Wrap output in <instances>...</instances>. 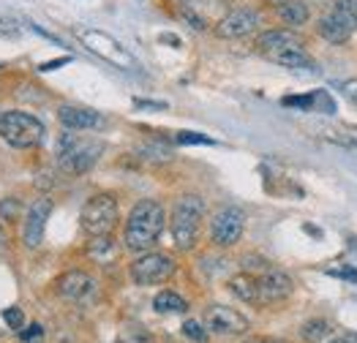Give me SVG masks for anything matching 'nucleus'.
I'll return each mask as SVG.
<instances>
[{
  "instance_id": "obj_1",
  "label": "nucleus",
  "mask_w": 357,
  "mask_h": 343,
  "mask_svg": "<svg viewBox=\"0 0 357 343\" xmlns=\"http://www.w3.org/2000/svg\"><path fill=\"white\" fill-rule=\"evenodd\" d=\"M164 224H167V210L164 204L155 199H142L137 201L128 213V221H126V229H123V243L128 251L134 254H145L150 251L161 231H164Z\"/></svg>"
},
{
  "instance_id": "obj_2",
  "label": "nucleus",
  "mask_w": 357,
  "mask_h": 343,
  "mask_svg": "<svg viewBox=\"0 0 357 343\" xmlns=\"http://www.w3.org/2000/svg\"><path fill=\"white\" fill-rule=\"evenodd\" d=\"M205 218V201L194 194H185L172 207V240L180 251H191L197 245L199 227Z\"/></svg>"
},
{
  "instance_id": "obj_3",
  "label": "nucleus",
  "mask_w": 357,
  "mask_h": 343,
  "mask_svg": "<svg viewBox=\"0 0 357 343\" xmlns=\"http://www.w3.org/2000/svg\"><path fill=\"white\" fill-rule=\"evenodd\" d=\"M104 144L93 139H77L74 134H63L58 139V167L68 174H85L101 158Z\"/></svg>"
},
{
  "instance_id": "obj_4",
  "label": "nucleus",
  "mask_w": 357,
  "mask_h": 343,
  "mask_svg": "<svg viewBox=\"0 0 357 343\" xmlns=\"http://www.w3.org/2000/svg\"><path fill=\"white\" fill-rule=\"evenodd\" d=\"M0 139L8 142L11 147L28 150L44 139V123L28 112H3L0 114Z\"/></svg>"
},
{
  "instance_id": "obj_5",
  "label": "nucleus",
  "mask_w": 357,
  "mask_h": 343,
  "mask_svg": "<svg viewBox=\"0 0 357 343\" xmlns=\"http://www.w3.org/2000/svg\"><path fill=\"white\" fill-rule=\"evenodd\" d=\"M120 210L115 197L109 194H96L85 201L82 213H79V227L90 237H98V234H109L112 229L118 227Z\"/></svg>"
},
{
  "instance_id": "obj_6",
  "label": "nucleus",
  "mask_w": 357,
  "mask_h": 343,
  "mask_svg": "<svg viewBox=\"0 0 357 343\" xmlns=\"http://www.w3.org/2000/svg\"><path fill=\"white\" fill-rule=\"evenodd\" d=\"M79 38H82V44L88 47L93 55L104 57L107 63H112L118 68H126V71L137 68V60L131 57V52L120 44L118 38H112L109 33H104V30H82Z\"/></svg>"
},
{
  "instance_id": "obj_7",
  "label": "nucleus",
  "mask_w": 357,
  "mask_h": 343,
  "mask_svg": "<svg viewBox=\"0 0 357 343\" xmlns=\"http://www.w3.org/2000/svg\"><path fill=\"white\" fill-rule=\"evenodd\" d=\"M317 30H319L322 38H328L333 44L349 41V36L357 30V22L352 17V11H349V6H347V0H333L330 3V8L319 17Z\"/></svg>"
},
{
  "instance_id": "obj_8",
  "label": "nucleus",
  "mask_w": 357,
  "mask_h": 343,
  "mask_svg": "<svg viewBox=\"0 0 357 343\" xmlns=\"http://www.w3.org/2000/svg\"><path fill=\"white\" fill-rule=\"evenodd\" d=\"M175 275V259L167 254H142L131 264V281L137 286L164 284Z\"/></svg>"
},
{
  "instance_id": "obj_9",
  "label": "nucleus",
  "mask_w": 357,
  "mask_h": 343,
  "mask_svg": "<svg viewBox=\"0 0 357 343\" xmlns=\"http://www.w3.org/2000/svg\"><path fill=\"white\" fill-rule=\"evenodd\" d=\"M243 229H245V213L240 207H235V204H229V207H221L213 215V221H210V237H213L215 245L229 248V245H235L240 237H243Z\"/></svg>"
},
{
  "instance_id": "obj_10",
  "label": "nucleus",
  "mask_w": 357,
  "mask_h": 343,
  "mask_svg": "<svg viewBox=\"0 0 357 343\" xmlns=\"http://www.w3.org/2000/svg\"><path fill=\"white\" fill-rule=\"evenodd\" d=\"M205 327H208V333H215V335H245L248 333V319L238 314L235 308L213 305L205 314Z\"/></svg>"
},
{
  "instance_id": "obj_11",
  "label": "nucleus",
  "mask_w": 357,
  "mask_h": 343,
  "mask_svg": "<svg viewBox=\"0 0 357 343\" xmlns=\"http://www.w3.org/2000/svg\"><path fill=\"white\" fill-rule=\"evenodd\" d=\"M50 215H52V201L44 199V197L36 199L28 207V213H25V224H22V243H25V248H38V245H41Z\"/></svg>"
},
{
  "instance_id": "obj_12",
  "label": "nucleus",
  "mask_w": 357,
  "mask_h": 343,
  "mask_svg": "<svg viewBox=\"0 0 357 343\" xmlns=\"http://www.w3.org/2000/svg\"><path fill=\"white\" fill-rule=\"evenodd\" d=\"M292 278L281 270H265L259 278H257V303L259 305H270V303H281L292 294Z\"/></svg>"
},
{
  "instance_id": "obj_13",
  "label": "nucleus",
  "mask_w": 357,
  "mask_h": 343,
  "mask_svg": "<svg viewBox=\"0 0 357 343\" xmlns=\"http://www.w3.org/2000/svg\"><path fill=\"white\" fill-rule=\"evenodd\" d=\"M259 25V14L251 8H232L215 22V36L218 38H243Z\"/></svg>"
},
{
  "instance_id": "obj_14",
  "label": "nucleus",
  "mask_w": 357,
  "mask_h": 343,
  "mask_svg": "<svg viewBox=\"0 0 357 343\" xmlns=\"http://www.w3.org/2000/svg\"><path fill=\"white\" fill-rule=\"evenodd\" d=\"M93 278H90L85 270H68V273H63L58 281H55V291H58L63 300H71V303H77V300H85L90 291H93Z\"/></svg>"
},
{
  "instance_id": "obj_15",
  "label": "nucleus",
  "mask_w": 357,
  "mask_h": 343,
  "mask_svg": "<svg viewBox=\"0 0 357 343\" xmlns=\"http://www.w3.org/2000/svg\"><path fill=\"white\" fill-rule=\"evenodd\" d=\"M58 120L60 125L68 128V131H90V128H98L104 123L98 112L85 109V107H68V104L58 109Z\"/></svg>"
},
{
  "instance_id": "obj_16",
  "label": "nucleus",
  "mask_w": 357,
  "mask_h": 343,
  "mask_svg": "<svg viewBox=\"0 0 357 343\" xmlns=\"http://www.w3.org/2000/svg\"><path fill=\"white\" fill-rule=\"evenodd\" d=\"M273 63H278V66H284V68H314V60L308 57V52L303 49V41L300 44H289V47H281V49H275V52H270Z\"/></svg>"
},
{
  "instance_id": "obj_17",
  "label": "nucleus",
  "mask_w": 357,
  "mask_h": 343,
  "mask_svg": "<svg viewBox=\"0 0 357 343\" xmlns=\"http://www.w3.org/2000/svg\"><path fill=\"white\" fill-rule=\"evenodd\" d=\"M289 44H300V36L295 30H268V33H262L257 38V49L262 55H270V52H275L281 47H289Z\"/></svg>"
},
{
  "instance_id": "obj_18",
  "label": "nucleus",
  "mask_w": 357,
  "mask_h": 343,
  "mask_svg": "<svg viewBox=\"0 0 357 343\" xmlns=\"http://www.w3.org/2000/svg\"><path fill=\"white\" fill-rule=\"evenodd\" d=\"M275 14H278V20H281L284 25H289V28L305 25L308 17H311V11H308V6H305L303 0H284V3H278V6H275Z\"/></svg>"
},
{
  "instance_id": "obj_19",
  "label": "nucleus",
  "mask_w": 357,
  "mask_h": 343,
  "mask_svg": "<svg viewBox=\"0 0 357 343\" xmlns=\"http://www.w3.org/2000/svg\"><path fill=\"white\" fill-rule=\"evenodd\" d=\"M120 248L118 243L109 237V234H98V237H93L88 245V257L96 259L98 264H112L115 259H118Z\"/></svg>"
},
{
  "instance_id": "obj_20",
  "label": "nucleus",
  "mask_w": 357,
  "mask_h": 343,
  "mask_svg": "<svg viewBox=\"0 0 357 343\" xmlns=\"http://www.w3.org/2000/svg\"><path fill=\"white\" fill-rule=\"evenodd\" d=\"M153 308H155L158 314H183V311H188V303L180 297L178 291L164 289V291H158V294H155Z\"/></svg>"
},
{
  "instance_id": "obj_21",
  "label": "nucleus",
  "mask_w": 357,
  "mask_h": 343,
  "mask_svg": "<svg viewBox=\"0 0 357 343\" xmlns=\"http://www.w3.org/2000/svg\"><path fill=\"white\" fill-rule=\"evenodd\" d=\"M229 289L232 294L243 300V303H257V278L248 273H240L235 278H229Z\"/></svg>"
},
{
  "instance_id": "obj_22",
  "label": "nucleus",
  "mask_w": 357,
  "mask_h": 343,
  "mask_svg": "<svg viewBox=\"0 0 357 343\" xmlns=\"http://www.w3.org/2000/svg\"><path fill=\"white\" fill-rule=\"evenodd\" d=\"M330 333H333V327H330V321H325V319H308L300 327V338L305 343H322Z\"/></svg>"
},
{
  "instance_id": "obj_23",
  "label": "nucleus",
  "mask_w": 357,
  "mask_h": 343,
  "mask_svg": "<svg viewBox=\"0 0 357 343\" xmlns=\"http://www.w3.org/2000/svg\"><path fill=\"white\" fill-rule=\"evenodd\" d=\"M311 98H314V104H311V112L335 114V104H333V98H330L328 90H314V93H311Z\"/></svg>"
},
{
  "instance_id": "obj_24",
  "label": "nucleus",
  "mask_w": 357,
  "mask_h": 343,
  "mask_svg": "<svg viewBox=\"0 0 357 343\" xmlns=\"http://www.w3.org/2000/svg\"><path fill=\"white\" fill-rule=\"evenodd\" d=\"M183 335L194 343H205L208 341V327H202L197 319H188V321L183 324Z\"/></svg>"
},
{
  "instance_id": "obj_25",
  "label": "nucleus",
  "mask_w": 357,
  "mask_h": 343,
  "mask_svg": "<svg viewBox=\"0 0 357 343\" xmlns=\"http://www.w3.org/2000/svg\"><path fill=\"white\" fill-rule=\"evenodd\" d=\"M20 218V199L8 197L0 201V221H17Z\"/></svg>"
},
{
  "instance_id": "obj_26",
  "label": "nucleus",
  "mask_w": 357,
  "mask_h": 343,
  "mask_svg": "<svg viewBox=\"0 0 357 343\" xmlns=\"http://www.w3.org/2000/svg\"><path fill=\"white\" fill-rule=\"evenodd\" d=\"M3 321H6L11 330H17V333L25 327V316H22V311H20L17 305H11V308H6V311H3Z\"/></svg>"
},
{
  "instance_id": "obj_27",
  "label": "nucleus",
  "mask_w": 357,
  "mask_h": 343,
  "mask_svg": "<svg viewBox=\"0 0 357 343\" xmlns=\"http://www.w3.org/2000/svg\"><path fill=\"white\" fill-rule=\"evenodd\" d=\"M20 338L22 343H44V327L41 324H28L20 330Z\"/></svg>"
},
{
  "instance_id": "obj_28",
  "label": "nucleus",
  "mask_w": 357,
  "mask_h": 343,
  "mask_svg": "<svg viewBox=\"0 0 357 343\" xmlns=\"http://www.w3.org/2000/svg\"><path fill=\"white\" fill-rule=\"evenodd\" d=\"M178 144H213V139L205 134H197V131H180Z\"/></svg>"
},
{
  "instance_id": "obj_29",
  "label": "nucleus",
  "mask_w": 357,
  "mask_h": 343,
  "mask_svg": "<svg viewBox=\"0 0 357 343\" xmlns=\"http://www.w3.org/2000/svg\"><path fill=\"white\" fill-rule=\"evenodd\" d=\"M330 275H338V278H344V281H352V284H357V267H352V264L333 267V270H330Z\"/></svg>"
},
{
  "instance_id": "obj_30",
  "label": "nucleus",
  "mask_w": 357,
  "mask_h": 343,
  "mask_svg": "<svg viewBox=\"0 0 357 343\" xmlns=\"http://www.w3.org/2000/svg\"><path fill=\"white\" fill-rule=\"evenodd\" d=\"M0 36H3V38H17V36H20L17 22L8 20V17H0Z\"/></svg>"
},
{
  "instance_id": "obj_31",
  "label": "nucleus",
  "mask_w": 357,
  "mask_h": 343,
  "mask_svg": "<svg viewBox=\"0 0 357 343\" xmlns=\"http://www.w3.org/2000/svg\"><path fill=\"white\" fill-rule=\"evenodd\" d=\"M341 90H344V96H347V101L352 104L357 109V79H347L344 85H341Z\"/></svg>"
},
{
  "instance_id": "obj_32",
  "label": "nucleus",
  "mask_w": 357,
  "mask_h": 343,
  "mask_svg": "<svg viewBox=\"0 0 357 343\" xmlns=\"http://www.w3.org/2000/svg\"><path fill=\"white\" fill-rule=\"evenodd\" d=\"M66 63H71V57H58V60L41 63V66H38V71H55V68H60V66H66Z\"/></svg>"
},
{
  "instance_id": "obj_33",
  "label": "nucleus",
  "mask_w": 357,
  "mask_h": 343,
  "mask_svg": "<svg viewBox=\"0 0 357 343\" xmlns=\"http://www.w3.org/2000/svg\"><path fill=\"white\" fill-rule=\"evenodd\" d=\"M134 104H137L139 109H167V104H164V101H142V98H137Z\"/></svg>"
},
{
  "instance_id": "obj_34",
  "label": "nucleus",
  "mask_w": 357,
  "mask_h": 343,
  "mask_svg": "<svg viewBox=\"0 0 357 343\" xmlns=\"http://www.w3.org/2000/svg\"><path fill=\"white\" fill-rule=\"evenodd\" d=\"M347 6H349V11H352V17H355L357 22V0H347Z\"/></svg>"
},
{
  "instance_id": "obj_35",
  "label": "nucleus",
  "mask_w": 357,
  "mask_h": 343,
  "mask_svg": "<svg viewBox=\"0 0 357 343\" xmlns=\"http://www.w3.org/2000/svg\"><path fill=\"white\" fill-rule=\"evenodd\" d=\"M0 254H6V231L0 227Z\"/></svg>"
},
{
  "instance_id": "obj_36",
  "label": "nucleus",
  "mask_w": 357,
  "mask_h": 343,
  "mask_svg": "<svg viewBox=\"0 0 357 343\" xmlns=\"http://www.w3.org/2000/svg\"><path fill=\"white\" fill-rule=\"evenodd\" d=\"M161 41H169V44H180L178 36H169V33H167V36H161Z\"/></svg>"
},
{
  "instance_id": "obj_37",
  "label": "nucleus",
  "mask_w": 357,
  "mask_h": 343,
  "mask_svg": "<svg viewBox=\"0 0 357 343\" xmlns=\"http://www.w3.org/2000/svg\"><path fill=\"white\" fill-rule=\"evenodd\" d=\"M344 338H347V343H357V333H347Z\"/></svg>"
},
{
  "instance_id": "obj_38",
  "label": "nucleus",
  "mask_w": 357,
  "mask_h": 343,
  "mask_svg": "<svg viewBox=\"0 0 357 343\" xmlns=\"http://www.w3.org/2000/svg\"><path fill=\"white\" fill-rule=\"evenodd\" d=\"M330 343H347V338L341 335V338H333V341H330Z\"/></svg>"
}]
</instances>
